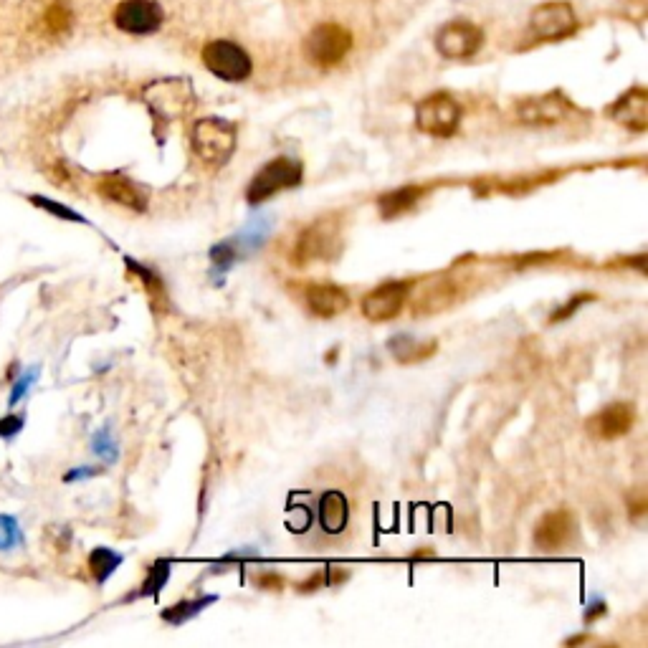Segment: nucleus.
Returning a JSON list of instances; mask_svg holds the SVG:
<instances>
[{"label":"nucleus","instance_id":"1","mask_svg":"<svg viewBox=\"0 0 648 648\" xmlns=\"http://www.w3.org/2000/svg\"><path fill=\"white\" fill-rule=\"evenodd\" d=\"M345 249V236H342V216L340 213H327L317 221L302 228V233L294 241L292 261L294 266L307 264H330L340 259Z\"/></svg>","mask_w":648,"mask_h":648},{"label":"nucleus","instance_id":"2","mask_svg":"<svg viewBox=\"0 0 648 648\" xmlns=\"http://www.w3.org/2000/svg\"><path fill=\"white\" fill-rule=\"evenodd\" d=\"M302 180V162L294 160V157H274V160L266 162L264 168L254 175V180L249 183V190H246V200H249V206H261V203L271 200L274 195L302 185Z\"/></svg>","mask_w":648,"mask_h":648},{"label":"nucleus","instance_id":"3","mask_svg":"<svg viewBox=\"0 0 648 648\" xmlns=\"http://www.w3.org/2000/svg\"><path fill=\"white\" fill-rule=\"evenodd\" d=\"M190 142H193V152L200 160L211 168H221L231 160L233 150H236V127L228 119L206 117L195 122Z\"/></svg>","mask_w":648,"mask_h":648},{"label":"nucleus","instance_id":"4","mask_svg":"<svg viewBox=\"0 0 648 648\" xmlns=\"http://www.w3.org/2000/svg\"><path fill=\"white\" fill-rule=\"evenodd\" d=\"M352 49V33L337 23H322L304 41V54L317 69H332Z\"/></svg>","mask_w":648,"mask_h":648},{"label":"nucleus","instance_id":"5","mask_svg":"<svg viewBox=\"0 0 648 648\" xmlns=\"http://www.w3.org/2000/svg\"><path fill=\"white\" fill-rule=\"evenodd\" d=\"M461 125V104L451 94L436 92L416 107V127L431 137H451Z\"/></svg>","mask_w":648,"mask_h":648},{"label":"nucleus","instance_id":"6","mask_svg":"<svg viewBox=\"0 0 648 648\" xmlns=\"http://www.w3.org/2000/svg\"><path fill=\"white\" fill-rule=\"evenodd\" d=\"M413 289V281H385L380 287H375L373 292H368L362 297V317L370 319V322H390V319L398 317L403 312L405 302H408V294Z\"/></svg>","mask_w":648,"mask_h":648},{"label":"nucleus","instance_id":"7","mask_svg":"<svg viewBox=\"0 0 648 648\" xmlns=\"http://www.w3.org/2000/svg\"><path fill=\"white\" fill-rule=\"evenodd\" d=\"M203 64L211 71L213 76L223 81H236L249 79L251 76V59L249 54L236 46L233 41H211V44L203 49Z\"/></svg>","mask_w":648,"mask_h":648},{"label":"nucleus","instance_id":"8","mask_svg":"<svg viewBox=\"0 0 648 648\" xmlns=\"http://www.w3.org/2000/svg\"><path fill=\"white\" fill-rule=\"evenodd\" d=\"M578 28V21H575L573 8L562 3V0H555V3H545V6L537 8L532 13L530 31L537 41H562L570 33Z\"/></svg>","mask_w":648,"mask_h":648},{"label":"nucleus","instance_id":"9","mask_svg":"<svg viewBox=\"0 0 648 648\" xmlns=\"http://www.w3.org/2000/svg\"><path fill=\"white\" fill-rule=\"evenodd\" d=\"M484 44V33L479 26L469 21H454L438 31L436 49L446 59H469Z\"/></svg>","mask_w":648,"mask_h":648},{"label":"nucleus","instance_id":"10","mask_svg":"<svg viewBox=\"0 0 648 648\" xmlns=\"http://www.w3.org/2000/svg\"><path fill=\"white\" fill-rule=\"evenodd\" d=\"M114 26L132 36H150L162 26V8L155 0H122L114 11Z\"/></svg>","mask_w":648,"mask_h":648},{"label":"nucleus","instance_id":"11","mask_svg":"<svg viewBox=\"0 0 648 648\" xmlns=\"http://www.w3.org/2000/svg\"><path fill=\"white\" fill-rule=\"evenodd\" d=\"M575 517L567 509L547 512L535 527V547L540 552H560L575 540Z\"/></svg>","mask_w":648,"mask_h":648},{"label":"nucleus","instance_id":"12","mask_svg":"<svg viewBox=\"0 0 648 648\" xmlns=\"http://www.w3.org/2000/svg\"><path fill=\"white\" fill-rule=\"evenodd\" d=\"M567 112H570V102L560 92L522 99L517 104V119L522 125L532 127L557 125V122H562L567 117Z\"/></svg>","mask_w":648,"mask_h":648},{"label":"nucleus","instance_id":"13","mask_svg":"<svg viewBox=\"0 0 648 648\" xmlns=\"http://www.w3.org/2000/svg\"><path fill=\"white\" fill-rule=\"evenodd\" d=\"M633 423H636V408H633V403H611L590 418L588 428L593 436L603 438V441H613V438L631 433Z\"/></svg>","mask_w":648,"mask_h":648},{"label":"nucleus","instance_id":"14","mask_svg":"<svg viewBox=\"0 0 648 648\" xmlns=\"http://www.w3.org/2000/svg\"><path fill=\"white\" fill-rule=\"evenodd\" d=\"M304 302L314 317L332 319L350 309V294L330 281H317V284H309L304 289Z\"/></svg>","mask_w":648,"mask_h":648},{"label":"nucleus","instance_id":"15","mask_svg":"<svg viewBox=\"0 0 648 648\" xmlns=\"http://www.w3.org/2000/svg\"><path fill=\"white\" fill-rule=\"evenodd\" d=\"M97 190L102 198H107L109 203H117L122 208H130V211H147V190L140 188L135 180L125 178L119 173H109L104 178H99Z\"/></svg>","mask_w":648,"mask_h":648},{"label":"nucleus","instance_id":"16","mask_svg":"<svg viewBox=\"0 0 648 648\" xmlns=\"http://www.w3.org/2000/svg\"><path fill=\"white\" fill-rule=\"evenodd\" d=\"M618 125L626 127L633 132H646L648 130V92L643 87H633L631 92H626L623 97L616 99L611 109H608Z\"/></svg>","mask_w":648,"mask_h":648},{"label":"nucleus","instance_id":"17","mask_svg":"<svg viewBox=\"0 0 648 648\" xmlns=\"http://www.w3.org/2000/svg\"><path fill=\"white\" fill-rule=\"evenodd\" d=\"M428 190L423 188V185H403V188H395L390 190V193L380 195L378 198V208H380V216L385 218V221H393V218L403 216V213L413 211V208L421 203V198L426 195Z\"/></svg>","mask_w":648,"mask_h":648},{"label":"nucleus","instance_id":"18","mask_svg":"<svg viewBox=\"0 0 648 648\" xmlns=\"http://www.w3.org/2000/svg\"><path fill=\"white\" fill-rule=\"evenodd\" d=\"M347 519H350V504L342 492H327L319 502V524L327 535H340L345 532Z\"/></svg>","mask_w":648,"mask_h":648},{"label":"nucleus","instance_id":"19","mask_svg":"<svg viewBox=\"0 0 648 648\" xmlns=\"http://www.w3.org/2000/svg\"><path fill=\"white\" fill-rule=\"evenodd\" d=\"M388 352L400 365H416V362H423L436 352V340H416L413 335H395L390 337Z\"/></svg>","mask_w":648,"mask_h":648},{"label":"nucleus","instance_id":"20","mask_svg":"<svg viewBox=\"0 0 648 648\" xmlns=\"http://www.w3.org/2000/svg\"><path fill=\"white\" fill-rule=\"evenodd\" d=\"M125 261H127V269H130L132 274L140 276L142 287H145L147 297H150L152 309H155V312H168L170 299H168V292H165V281H162L155 271L147 269L145 264H140V261L135 259H125Z\"/></svg>","mask_w":648,"mask_h":648},{"label":"nucleus","instance_id":"21","mask_svg":"<svg viewBox=\"0 0 648 648\" xmlns=\"http://www.w3.org/2000/svg\"><path fill=\"white\" fill-rule=\"evenodd\" d=\"M216 595H203V598H193V600H180V603L170 605L162 611V621L170 623V626H183L188 623L190 618L200 616V613L206 611L208 605L216 603Z\"/></svg>","mask_w":648,"mask_h":648},{"label":"nucleus","instance_id":"22","mask_svg":"<svg viewBox=\"0 0 648 648\" xmlns=\"http://www.w3.org/2000/svg\"><path fill=\"white\" fill-rule=\"evenodd\" d=\"M269 233H271V221H264V218H261V221L249 223V226L243 228V231L238 233V236H233L231 241L236 243L238 254L249 256L251 251H256V249H261V246H264L266 238H269Z\"/></svg>","mask_w":648,"mask_h":648},{"label":"nucleus","instance_id":"23","mask_svg":"<svg viewBox=\"0 0 648 648\" xmlns=\"http://www.w3.org/2000/svg\"><path fill=\"white\" fill-rule=\"evenodd\" d=\"M122 560H125V557L119 555V552L109 550V547H97V550L89 555V570H92L94 580L102 585V583H107L109 575H112L114 570L122 565Z\"/></svg>","mask_w":648,"mask_h":648},{"label":"nucleus","instance_id":"24","mask_svg":"<svg viewBox=\"0 0 648 648\" xmlns=\"http://www.w3.org/2000/svg\"><path fill=\"white\" fill-rule=\"evenodd\" d=\"M71 11L64 6V3H54V6H49V11H46L44 16V23H46V31L51 33V36H61V33H66L71 28Z\"/></svg>","mask_w":648,"mask_h":648},{"label":"nucleus","instance_id":"25","mask_svg":"<svg viewBox=\"0 0 648 648\" xmlns=\"http://www.w3.org/2000/svg\"><path fill=\"white\" fill-rule=\"evenodd\" d=\"M238 259H241V254H238L236 243H233L231 238H228V241L216 243V246L211 249V264L216 271H228Z\"/></svg>","mask_w":648,"mask_h":648},{"label":"nucleus","instance_id":"26","mask_svg":"<svg viewBox=\"0 0 648 648\" xmlns=\"http://www.w3.org/2000/svg\"><path fill=\"white\" fill-rule=\"evenodd\" d=\"M168 578H170V562L157 560L155 565L150 567V575H147V580L142 583L140 595H155L162 585L168 583Z\"/></svg>","mask_w":648,"mask_h":648},{"label":"nucleus","instance_id":"27","mask_svg":"<svg viewBox=\"0 0 648 648\" xmlns=\"http://www.w3.org/2000/svg\"><path fill=\"white\" fill-rule=\"evenodd\" d=\"M31 203H36V206H38V208H44V211L54 213V216L64 218V221L87 223V218H84V216H79V213H76V211H71V208L61 206V203H56V200H49V198H44V195H33V198H31Z\"/></svg>","mask_w":648,"mask_h":648},{"label":"nucleus","instance_id":"28","mask_svg":"<svg viewBox=\"0 0 648 648\" xmlns=\"http://www.w3.org/2000/svg\"><path fill=\"white\" fill-rule=\"evenodd\" d=\"M23 537L18 530V522L13 517L0 514V550H11V547L21 545Z\"/></svg>","mask_w":648,"mask_h":648},{"label":"nucleus","instance_id":"29","mask_svg":"<svg viewBox=\"0 0 648 648\" xmlns=\"http://www.w3.org/2000/svg\"><path fill=\"white\" fill-rule=\"evenodd\" d=\"M94 454L102 456L104 461L117 459V446H114V441L109 438V431H102L94 436Z\"/></svg>","mask_w":648,"mask_h":648},{"label":"nucleus","instance_id":"30","mask_svg":"<svg viewBox=\"0 0 648 648\" xmlns=\"http://www.w3.org/2000/svg\"><path fill=\"white\" fill-rule=\"evenodd\" d=\"M590 299H593V294H580V297H575V299H570V302L565 304V307H560L557 309L555 314H552L550 317V322H562V319H567V317H573V312L575 309H580L583 307L585 302H590Z\"/></svg>","mask_w":648,"mask_h":648},{"label":"nucleus","instance_id":"31","mask_svg":"<svg viewBox=\"0 0 648 648\" xmlns=\"http://www.w3.org/2000/svg\"><path fill=\"white\" fill-rule=\"evenodd\" d=\"M21 428H23V418H21V416L0 418V436H3V438L16 436V433L21 431Z\"/></svg>","mask_w":648,"mask_h":648},{"label":"nucleus","instance_id":"32","mask_svg":"<svg viewBox=\"0 0 648 648\" xmlns=\"http://www.w3.org/2000/svg\"><path fill=\"white\" fill-rule=\"evenodd\" d=\"M608 613V605L603 600H595V603L588 605V611H585V623H595L598 618H603Z\"/></svg>","mask_w":648,"mask_h":648},{"label":"nucleus","instance_id":"33","mask_svg":"<svg viewBox=\"0 0 648 648\" xmlns=\"http://www.w3.org/2000/svg\"><path fill=\"white\" fill-rule=\"evenodd\" d=\"M256 585H261V588H266V590H281L284 588V580L279 578V575H271V573H266V575H256Z\"/></svg>","mask_w":648,"mask_h":648},{"label":"nucleus","instance_id":"34","mask_svg":"<svg viewBox=\"0 0 648 648\" xmlns=\"http://www.w3.org/2000/svg\"><path fill=\"white\" fill-rule=\"evenodd\" d=\"M33 378H36V373H33V375H23V378L18 380L16 388H13V393H11V405H13V403H18V400L23 398V393H26L28 385L33 383Z\"/></svg>","mask_w":648,"mask_h":648},{"label":"nucleus","instance_id":"35","mask_svg":"<svg viewBox=\"0 0 648 648\" xmlns=\"http://www.w3.org/2000/svg\"><path fill=\"white\" fill-rule=\"evenodd\" d=\"M99 469H76V471H69L66 474V481H76V479H84V476H94Z\"/></svg>","mask_w":648,"mask_h":648},{"label":"nucleus","instance_id":"36","mask_svg":"<svg viewBox=\"0 0 648 648\" xmlns=\"http://www.w3.org/2000/svg\"><path fill=\"white\" fill-rule=\"evenodd\" d=\"M585 641V636H575V638H570V641H567V646H575V643H583Z\"/></svg>","mask_w":648,"mask_h":648}]
</instances>
